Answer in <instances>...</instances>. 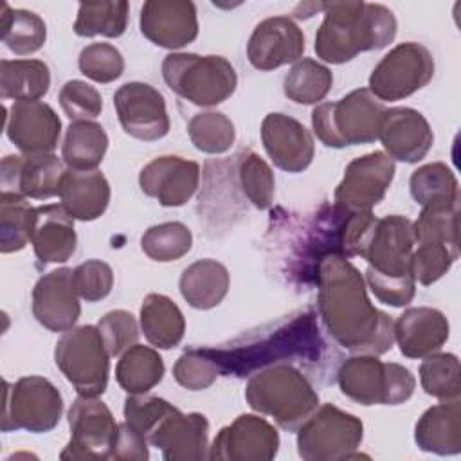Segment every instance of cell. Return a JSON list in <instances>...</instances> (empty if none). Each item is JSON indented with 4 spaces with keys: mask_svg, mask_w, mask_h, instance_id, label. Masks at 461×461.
I'll return each mask as SVG.
<instances>
[{
    "mask_svg": "<svg viewBox=\"0 0 461 461\" xmlns=\"http://www.w3.org/2000/svg\"><path fill=\"white\" fill-rule=\"evenodd\" d=\"M317 308L331 339L351 353L384 355L394 344V322L369 301L357 267L340 254L317 263Z\"/></svg>",
    "mask_w": 461,
    "mask_h": 461,
    "instance_id": "6da1fadb",
    "label": "cell"
},
{
    "mask_svg": "<svg viewBox=\"0 0 461 461\" xmlns=\"http://www.w3.org/2000/svg\"><path fill=\"white\" fill-rule=\"evenodd\" d=\"M324 342L310 310L295 312L276 322L220 344L203 348L220 375L249 376L276 364L319 362Z\"/></svg>",
    "mask_w": 461,
    "mask_h": 461,
    "instance_id": "7a4b0ae2",
    "label": "cell"
},
{
    "mask_svg": "<svg viewBox=\"0 0 461 461\" xmlns=\"http://www.w3.org/2000/svg\"><path fill=\"white\" fill-rule=\"evenodd\" d=\"M414 245L412 221L400 214L376 218L367 230L358 256L367 261L366 283L380 303L400 308L412 301L416 294V281L411 274Z\"/></svg>",
    "mask_w": 461,
    "mask_h": 461,
    "instance_id": "3957f363",
    "label": "cell"
},
{
    "mask_svg": "<svg viewBox=\"0 0 461 461\" xmlns=\"http://www.w3.org/2000/svg\"><path fill=\"white\" fill-rule=\"evenodd\" d=\"M324 20L315 34V52L326 63L340 65L366 50H380L396 36V18L382 4L322 2Z\"/></svg>",
    "mask_w": 461,
    "mask_h": 461,
    "instance_id": "277c9868",
    "label": "cell"
},
{
    "mask_svg": "<svg viewBox=\"0 0 461 461\" xmlns=\"http://www.w3.org/2000/svg\"><path fill=\"white\" fill-rule=\"evenodd\" d=\"M252 411L274 418L288 430H297L319 407V394L292 364H276L254 373L245 389Z\"/></svg>",
    "mask_w": 461,
    "mask_h": 461,
    "instance_id": "5b68a950",
    "label": "cell"
},
{
    "mask_svg": "<svg viewBox=\"0 0 461 461\" xmlns=\"http://www.w3.org/2000/svg\"><path fill=\"white\" fill-rule=\"evenodd\" d=\"M384 112V103L367 88H357L339 101L317 104L312 112V128L328 148L371 144L378 140Z\"/></svg>",
    "mask_w": 461,
    "mask_h": 461,
    "instance_id": "8992f818",
    "label": "cell"
},
{
    "mask_svg": "<svg viewBox=\"0 0 461 461\" xmlns=\"http://www.w3.org/2000/svg\"><path fill=\"white\" fill-rule=\"evenodd\" d=\"M162 77L176 95L196 106H216L238 86L234 67L216 54L171 52L162 61Z\"/></svg>",
    "mask_w": 461,
    "mask_h": 461,
    "instance_id": "52a82bcc",
    "label": "cell"
},
{
    "mask_svg": "<svg viewBox=\"0 0 461 461\" xmlns=\"http://www.w3.org/2000/svg\"><path fill=\"white\" fill-rule=\"evenodd\" d=\"M337 382L344 396L360 405H400L416 387L412 373L394 362H382L376 355H355L346 358Z\"/></svg>",
    "mask_w": 461,
    "mask_h": 461,
    "instance_id": "ba28073f",
    "label": "cell"
},
{
    "mask_svg": "<svg viewBox=\"0 0 461 461\" xmlns=\"http://www.w3.org/2000/svg\"><path fill=\"white\" fill-rule=\"evenodd\" d=\"M54 360L79 396L97 398L106 391L110 353L97 326L85 324L65 331L56 342Z\"/></svg>",
    "mask_w": 461,
    "mask_h": 461,
    "instance_id": "9c48e42d",
    "label": "cell"
},
{
    "mask_svg": "<svg viewBox=\"0 0 461 461\" xmlns=\"http://www.w3.org/2000/svg\"><path fill=\"white\" fill-rule=\"evenodd\" d=\"M364 438L360 418L331 403L317 407L297 429V452L306 461L367 457L357 452Z\"/></svg>",
    "mask_w": 461,
    "mask_h": 461,
    "instance_id": "30bf717a",
    "label": "cell"
},
{
    "mask_svg": "<svg viewBox=\"0 0 461 461\" xmlns=\"http://www.w3.org/2000/svg\"><path fill=\"white\" fill-rule=\"evenodd\" d=\"M4 409L0 429L49 432L63 414V398L56 385L43 376H22L16 384L4 380Z\"/></svg>",
    "mask_w": 461,
    "mask_h": 461,
    "instance_id": "8fae6325",
    "label": "cell"
},
{
    "mask_svg": "<svg viewBox=\"0 0 461 461\" xmlns=\"http://www.w3.org/2000/svg\"><path fill=\"white\" fill-rule=\"evenodd\" d=\"M434 76L430 50L416 41L393 47L373 68L369 92L378 101H400L421 90Z\"/></svg>",
    "mask_w": 461,
    "mask_h": 461,
    "instance_id": "7c38bea8",
    "label": "cell"
},
{
    "mask_svg": "<svg viewBox=\"0 0 461 461\" xmlns=\"http://www.w3.org/2000/svg\"><path fill=\"white\" fill-rule=\"evenodd\" d=\"M70 441L61 459H108L119 423L108 405L97 398L77 396L68 409Z\"/></svg>",
    "mask_w": 461,
    "mask_h": 461,
    "instance_id": "4fadbf2b",
    "label": "cell"
},
{
    "mask_svg": "<svg viewBox=\"0 0 461 461\" xmlns=\"http://www.w3.org/2000/svg\"><path fill=\"white\" fill-rule=\"evenodd\" d=\"M113 106L122 130L133 139L153 142L169 131L164 95L148 83L130 81L119 86L113 94Z\"/></svg>",
    "mask_w": 461,
    "mask_h": 461,
    "instance_id": "5bb4252c",
    "label": "cell"
},
{
    "mask_svg": "<svg viewBox=\"0 0 461 461\" xmlns=\"http://www.w3.org/2000/svg\"><path fill=\"white\" fill-rule=\"evenodd\" d=\"M394 178V160L384 151L353 158L335 189V203L348 211H371Z\"/></svg>",
    "mask_w": 461,
    "mask_h": 461,
    "instance_id": "9a60e30c",
    "label": "cell"
},
{
    "mask_svg": "<svg viewBox=\"0 0 461 461\" xmlns=\"http://www.w3.org/2000/svg\"><path fill=\"white\" fill-rule=\"evenodd\" d=\"M279 434L265 418L241 414L223 427L209 447V459L270 461L277 456Z\"/></svg>",
    "mask_w": 461,
    "mask_h": 461,
    "instance_id": "2e32d148",
    "label": "cell"
},
{
    "mask_svg": "<svg viewBox=\"0 0 461 461\" xmlns=\"http://www.w3.org/2000/svg\"><path fill=\"white\" fill-rule=\"evenodd\" d=\"M65 173L63 160L54 153L7 155L0 164V185L23 198L47 200L59 194Z\"/></svg>",
    "mask_w": 461,
    "mask_h": 461,
    "instance_id": "e0dca14e",
    "label": "cell"
},
{
    "mask_svg": "<svg viewBox=\"0 0 461 461\" xmlns=\"http://www.w3.org/2000/svg\"><path fill=\"white\" fill-rule=\"evenodd\" d=\"M5 135L23 155L52 153L61 135V121L43 101H16L5 112Z\"/></svg>",
    "mask_w": 461,
    "mask_h": 461,
    "instance_id": "ac0fdd59",
    "label": "cell"
},
{
    "mask_svg": "<svg viewBox=\"0 0 461 461\" xmlns=\"http://www.w3.org/2000/svg\"><path fill=\"white\" fill-rule=\"evenodd\" d=\"M200 184V166L178 155H162L148 162L139 175L146 196L162 207H180L191 200Z\"/></svg>",
    "mask_w": 461,
    "mask_h": 461,
    "instance_id": "d6986e66",
    "label": "cell"
},
{
    "mask_svg": "<svg viewBox=\"0 0 461 461\" xmlns=\"http://www.w3.org/2000/svg\"><path fill=\"white\" fill-rule=\"evenodd\" d=\"M304 34L288 16H272L259 22L247 43V58L258 70H274L301 59Z\"/></svg>",
    "mask_w": 461,
    "mask_h": 461,
    "instance_id": "ffe728a7",
    "label": "cell"
},
{
    "mask_svg": "<svg viewBox=\"0 0 461 461\" xmlns=\"http://www.w3.org/2000/svg\"><path fill=\"white\" fill-rule=\"evenodd\" d=\"M140 32L164 49H182L196 40V7L189 0H148L140 7Z\"/></svg>",
    "mask_w": 461,
    "mask_h": 461,
    "instance_id": "44dd1931",
    "label": "cell"
},
{
    "mask_svg": "<svg viewBox=\"0 0 461 461\" xmlns=\"http://www.w3.org/2000/svg\"><path fill=\"white\" fill-rule=\"evenodd\" d=\"M32 315L49 331H68L81 315L72 268H56L41 276L32 288Z\"/></svg>",
    "mask_w": 461,
    "mask_h": 461,
    "instance_id": "7402d4cb",
    "label": "cell"
},
{
    "mask_svg": "<svg viewBox=\"0 0 461 461\" xmlns=\"http://www.w3.org/2000/svg\"><path fill=\"white\" fill-rule=\"evenodd\" d=\"M378 139L393 160L416 164L430 151L434 133L429 121L414 108H385Z\"/></svg>",
    "mask_w": 461,
    "mask_h": 461,
    "instance_id": "603a6c76",
    "label": "cell"
},
{
    "mask_svg": "<svg viewBox=\"0 0 461 461\" xmlns=\"http://www.w3.org/2000/svg\"><path fill=\"white\" fill-rule=\"evenodd\" d=\"M261 140L276 167L286 173L304 171L315 155L312 133L297 119L268 113L261 122Z\"/></svg>",
    "mask_w": 461,
    "mask_h": 461,
    "instance_id": "cb8c5ba5",
    "label": "cell"
},
{
    "mask_svg": "<svg viewBox=\"0 0 461 461\" xmlns=\"http://www.w3.org/2000/svg\"><path fill=\"white\" fill-rule=\"evenodd\" d=\"M209 421L200 412L184 414L175 409L148 438L166 461H193L207 457Z\"/></svg>",
    "mask_w": 461,
    "mask_h": 461,
    "instance_id": "d4e9b609",
    "label": "cell"
},
{
    "mask_svg": "<svg viewBox=\"0 0 461 461\" xmlns=\"http://www.w3.org/2000/svg\"><path fill=\"white\" fill-rule=\"evenodd\" d=\"M448 335L450 324L436 308H407L394 321V342L407 358H425L439 351Z\"/></svg>",
    "mask_w": 461,
    "mask_h": 461,
    "instance_id": "484cf974",
    "label": "cell"
},
{
    "mask_svg": "<svg viewBox=\"0 0 461 461\" xmlns=\"http://www.w3.org/2000/svg\"><path fill=\"white\" fill-rule=\"evenodd\" d=\"M31 243L40 263H65L77 245L74 218L59 203L40 205L34 211Z\"/></svg>",
    "mask_w": 461,
    "mask_h": 461,
    "instance_id": "4316f807",
    "label": "cell"
},
{
    "mask_svg": "<svg viewBox=\"0 0 461 461\" xmlns=\"http://www.w3.org/2000/svg\"><path fill=\"white\" fill-rule=\"evenodd\" d=\"M58 196L63 209L74 220L92 221L103 216L110 203V184L106 176L97 169H67Z\"/></svg>",
    "mask_w": 461,
    "mask_h": 461,
    "instance_id": "83f0119b",
    "label": "cell"
},
{
    "mask_svg": "<svg viewBox=\"0 0 461 461\" xmlns=\"http://www.w3.org/2000/svg\"><path fill=\"white\" fill-rule=\"evenodd\" d=\"M414 441L423 452L454 456L461 452V403L441 402L429 407L414 427Z\"/></svg>",
    "mask_w": 461,
    "mask_h": 461,
    "instance_id": "f1b7e54d",
    "label": "cell"
},
{
    "mask_svg": "<svg viewBox=\"0 0 461 461\" xmlns=\"http://www.w3.org/2000/svg\"><path fill=\"white\" fill-rule=\"evenodd\" d=\"M230 277L225 265L216 259H198L184 268L178 288L189 306L211 310L218 306L229 292Z\"/></svg>",
    "mask_w": 461,
    "mask_h": 461,
    "instance_id": "f546056e",
    "label": "cell"
},
{
    "mask_svg": "<svg viewBox=\"0 0 461 461\" xmlns=\"http://www.w3.org/2000/svg\"><path fill=\"white\" fill-rule=\"evenodd\" d=\"M140 330L151 346L171 349L184 339L185 319L167 295L148 294L140 306Z\"/></svg>",
    "mask_w": 461,
    "mask_h": 461,
    "instance_id": "4dcf8cb0",
    "label": "cell"
},
{
    "mask_svg": "<svg viewBox=\"0 0 461 461\" xmlns=\"http://www.w3.org/2000/svg\"><path fill=\"white\" fill-rule=\"evenodd\" d=\"M108 149V135L95 121H72L65 131L61 158L68 169H95Z\"/></svg>",
    "mask_w": 461,
    "mask_h": 461,
    "instance_id": "1f68e13d",
    "label": "cell"
},
{
    "mask_svg": "<svg viewBox=\"0 0 461 461\" xmlns=\"http://www.w3.org/2000/svg\"><path fill=\"white\" fill-rule=\"evenodd\" d=\"M50 70L41 59H2L0 95L14 101H38L49 92Z\"/></svg>",
    "mask_w": 461,
    "mask_h": 461,
    "instance_id": "d6a6232c",
    "label": "cell"
},
{
    "mask_svg": "<svg viewBox=\"0 0 461 461\" xmlns=\"http://www.w3.org/2000/svg\"><path fill=\"white\" fill-rule=\"evenodd\" d=\"M164 360L157 349L133 344L128 348L115 367V380L128 394H146L164 376Z\"/></svg>",
    "mask_w": 461,
    "mask_h": 461,
    "instance_id": "836d02e7",
    "label": "cell"
},
{
    "mask_svg": "<svg viewBox=\"0 0 461 461\" xmlns=\"http://www.w3.org/2000/svg\"><path fill=\"white\" fill-rule=\"evenodd\" d=\"M0 23L2 41L11 52L18 56H27L40 50L47 40V25L32 11L11 9L9 4L4 2Z\"/></svg>",
    "mask_w": 461,
    "mask_h": 461,
    "instance_id": "e575fe53",
    "label": "cell"
},
{
    "mask_svg": "<svg viewBox=\"0 0 461 461\" xmlns=\"http://www.w3.org/2000/svg\"><path fill=\"white\" fill-rule=\"evenodd\" d=\"M333 85V74L322 63L312 58H301L294 63L283 81L285 95L297 104H317Z\"/></svg>",
    "mask_w": 461,
    "mask_h": 461,
    "instance_id": "d590c367",
    "label": "cell"
},
{
    "mask_svg": "<svg viewBox=\"0 0 461 461\" xmlns=\"http://www.w3.org/2000/svg\"><path fill=\"white\" fill-rule=\"evenodd\" d=\"M130 5L124 0L113 2H83L77 9L74 32L83 38L103 34L106 38H119L128 27Z\"/></svg>",
    "mask_w": 461,
    "mask_h": 461,
    "instance_id": "8d00e7d4",
    "label": "cell"
},
{
    "mask_svg": "<svg viewBox=\"0 0 461 461\" xmlns=\"http://www.w3.org/2000/svg\"><path fill=\"white\" fill-rule=\"evenodd\" d=\"M409 189L421 207L434 203H459V184L454 171L443 162L418 167L409 180Z\"/></svg>",
    "mask_w": 461,
    "mask_h": 461,
    "instance_id": "74e56055",
    "label": "cell"
},
{
    "mask_svg": "<svg viewBox=\"0 0 461 461\" xmlns=\"http://www.w3.org/2000/svg\"><path fill=\"white\" fill-rule=\"evenodd\" d=\"M34 211L27 198L2 191L0 193V250L2 254L22 250L31 241Z\"/></svg>",
    "mask_w": 461,
    "mask_h": 461,
    "instance_id": "f35d334b",
    "label": "cell"
},
{
    "mask_svg": "<svg viewBox=\"0 0 461 461\" xmlns=\"http://www.w3.org/2000/svg\"><path fill=\"white\" fill-rule=\"evenodd\" d=\"M238 184L245 198L259 211L268 209L274 200L276 180L270 166L252 149H243L236 157Z\"/></svg>",
    "mask_w": 461,
    "mask_h": 461,
    "instance_id": "ab89813d",
    "label": "cell"
},
{
    "mask_svg": "<svg viewBox=\"0 0 461 461\" xmlns=\"http://www.w3.org/2000/svg\"><path fill=\"white\" fill-rule=\"evenodd\" d=\"M420 384L423 391L441 402L459 400L461 373L459 360L452 353H432L420 366Z\"/></svg>",
    "mask_w": 461,
    "mask_h": 461,
    "instance_id": "60d3db41",
    "label": "cell"
},
{
    "mask_svg": "<svg viewBox=\"0 0 461 461\" xmlns=\"http://www.w3.org/2000/svg\"><path fill=\"white\" fill-rule=\"evenodd\" d=\"M193 234L187 225L180 221H164L149 227L142 238V252L158 263L176 261L191 250Z\"/></svg>",
    "mask_w": 461,
    "mask_h": 461,
    "instance_id": "b9f144b4",
    "label": "cell"
},
{
    "mask_svg": "<svg viewBox=\"0 0 461 461\" xmlns=\"http://www.w3.org/2000/svg\"><path fill=\"white\" fill-rule=\"evenodd\" d=\"M187 133L193 146L209 155H220L230 149L236 139L232 121L221 112H202L191 117Z\"/></svg>",
    "mask_w": 461,
    "mask_h": 461,
    "instance_id": "7bdbcfd3",
    "label": "cell"
},
{
    "mask_svg": "<svg viewBox=\"0 0 461 461\" xmlns=\"http://www.w3.org/2000/svg\"><path fill=\"white\" fill-rule=\"evenodd\" d=\"M411 256V274L414 281L429 286L441 279L459 258V245L441 241H423Z\"/></svg>",
    "mask_w": 461,
    "mask_h": 461,
    "instance_id": "ee69618b",
    "label": "cell"
},
{
    "mask_svg": "<svg viewBox=\"0 0 461 461\" xmlns=\"http://www.w3.org/2000/svg\"><path fill=\"white\" fill-rule=\"evenodd\" d=\"M457 214L459 203H434L425 205L412 223L416 243L441 241L457 245Z\"/></svg>",
    "mask_w": 461,
    "mask_h": 461,
    "instance_id": "f6af8a7d",
    "label": "cell"
},
{
    "mask_svg": "<svg viewBox=\"0 0 461 461\" xmlns=\"http://www.w3.org/2000/svg\"><path fill=\"white\" fill-rule=\"evenodd\" d=\"M77 65L81 74L95 83H112L124 72V58L110 43L86 45L79 54Z\"/></svg>",
    "mask_w": 461,
    "mask_h": 461,
    "instance_id": "bcb514c9",
    "label": "cell"
},
{
    "mask_svg": "<svg viewBox=\"0 0 461 461\" xmlns=\"http://www.w3.org/2000/svg\"><path fill=\"white\" fill-rule=\"evenodd\" d=\"M176 407L158 396L130 394L124 400V421L139 430L146 439Z\"/></svg>",
    "mask_w": 461,
    "mask_h": 461,
    "instance_id": "7dc6e473",
    "label": "cell"
},
{
    "mask_svg": "<svg viewBox=\"0 0 461 461\" xmlns=\"http://www.w3.org/2000/svg\"><path fill=\"white\" fill-rule=\"evenodd\" d=\"M173 376L182 387L189 391H203L212 385L220 373L203 348H191L176 358L173 366Z\"/></svg>",
    "mask_w": 461,
    "mask_h": 461,
    "instance_id": "c3c4849f",
    "label": "cell"
},
{
    "mask_svg": "<svg viewBox=\"0 0 461 461\" xmlns=\"http://www.w3.org/2000/svg\"><path fill=\"white\" fill-rule=\"evenodd\" d=\"M59 104L65 115L72 121H94L101 115V94L86 81H67L59 90Z\"/></svg>",
    "mask_w": 461,
    "mask_h": 461,
    "instance_id": "681fc988",
    "label": "cell"
},
{
    "mask_svg": "<svg viewBox=\"0 0 461 461\" xmlns=\"http://www.w3.org/2000/svg\"><path fill=\"white\" fill-rule=\"evenodd\" d=\"M76 292L86 303L104 299L113 286V270L101 259H86L72 270Z\"/></svg>",
    "mask_w": 461,
    "mask_h": 461,
    "instance_id": "f907efd6",
    "label": "cell"
},
{
    "mask_svg": "<svg viewBox=\"0 0 461 461\" xmlns=\"http://www.w3.org/2000/svg\"><path fill=\"white\" fill-rule=\"evenodd\" d=\"M97 330L104 340L110 357L122 355L128 348L137 344L139 326L135 317L126 310H112L97 322Z\"/></svg>",
    "mask_w": 461,
    "mask_h": 461,
    "instance_id": "816d5d0a",
    "label": "cell"
},
{
    "mask_svg": "<svg viewBox=\"0 0 461 461\" xmlns=\"http://www.w3.org/2000/svg\"><path fill=\"white\" fill-rule=\"evenodd\" d=\"M113 459H130V461H144L149 457L148 439L135 430L130 423H119V430L112 448Z\"/></svg>",
    "mask_w": 461,
    "mask_h": 461,
    "instance_id": "f5cc1de1",
    "label": "cell"
}]
</instances>
